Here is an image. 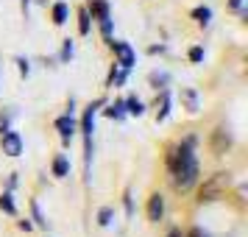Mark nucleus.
I'll return each mask as SVG.
<instances>
[{
  "label": "nucleus",
  "instance_id": "1",
  "mask_svg": "<svg viewBox=\"0 0 248 237\" xmlns=\"http://www.w3.org/2000/svg\"><path fill=\"white\" fill-rule=\"evenodd\" d=\"M173 173V187L181 192L192 190V184L198 181V159H195V137H187L179 145V162L176 168L170 170Z\"/></svg>",
  "mask_w": 248,
  "mask_h": 237
},
{
  "label": "nucleus",
  "instance_id": "2",
  "mask_svg": "<svg viewBox=\"0 0 248 237\" xmlns=\"http://www.w3.org/2000/svg\"><path fill=\"white\" fill-rule=\"evenodd\" d=\"M229 181H232V176L229 173H215L212 179H206L203 181V187H201V198L198 201H215V198H220L223 195V190L229 187Z\"/></svg>",
  "mask_w": 248,
  "mask_h": 237
},
{
  "label": "nucleus",
  "instance_id": "3",
  "mask_svg": "<svg viewBox=\"0 0 248 237\" xmlns=\"http://www.w3.org/2000/svg\"><path fill=\"white\" fill-rule=\"evenodd\" d=\"M0 145H3V154H9V157H20L23 154V140L17 131H3L0 134Z\"/></svg>",
  "mask_w": 248,
  "mask_h": 237
},
{
  "label": "nucleus",
  "instance_id": "4",
  "mask_svg": "<svg viewBox=\"0 0 248 237\" xmlns=\"http://www.w3.org/2000/svg\"><path fill=\"white\" fill-rule=\"evenodd\" d=\"M112 47H114V53H117V64H120V67H123V70L134 67L137 56H134V50H131L128 42H112Z\"/></svg>",
  "mask_w": 248,
  "mask_h": 237
},
{
  "label": "nucleus",
  "instance_id": "5",
  "mask_svg": "<svg viewBox=\"0 0 248 237\" xmlns=\"http://www.w3.org/2000/svg\"><path fill=\"white\" fill-rule=\"evenodd\" d=\"M56 128H59V134H62V142L64 145H70V137L76 134V120H73V114H62L56 120Z\"/></svg>",
  "mask_w": 248,
  "mask_h": 237
},
{
  "label": "nucleus",
  "instance_id": "6",
  "mask_svg": "<svg viewBox=\"0 0 248 237\" xmlns=\"http://www.w3.org/2000/svg\"><path fill=\"white\" fill-rule=\"evenodd\" d=\"M103 106V101H95L87 106V112H84V120H81V131H84V137H92V131H95V112Z\"/></svg>",
  "mask_w": 248,
  "mask_h": 237
},
{
  "label": "nucleus",
  "instance_id": "7",
  "mask_svg": "<svg viewBox=\"0 0 248 237\" xmlns=\"http://www.w3.org/2000/svg\"><path fill=\"white\" fill-rule=\"evenodd\" d=\"M162 215H165V198L156 192V195H151V201H148V221H151V223H159Z\"/></svg>",
  "mask_w": 248,
  "mask_h": 237
},
{
  "label": "nucleus",
  "instance_id": "8",
  "mask_svg": "<svg viewBox=\"0 0 248 237\" xmlns=\"http://www.w3.org/2000/svg\"><path fill=\"white\" fill-rule=\"evenodd\" d=\"M229 148H232V137L226 134L223 128H217V131L212 134V151L217 154V157H223Z\"/></svg>",
  "mask_w": 248,
  "mask_h": 237
},
{
  "label": "nucleus",
  "instance_id": "9",
  "mask_svg": "<svg viewBox=\"0 0 248 237\" xmlns=\"http://www.w3.org/2000/svg\"><path fill=\"white\" fill-rule=\"evenodd\" d=\"M181 101L187 106V112H192V114L201 109V101H198V92L195 90H181Z\"/></svg>",
  "mask_w": 248,
  "mask_h": 237
},
{
  "label": "nucleus",
  "instance_id": "10",
  "mask_svg": "<svg viewBox=\"0 0 248 237\" xmlns=\"http://www.w3.org/2000/svg\"><path fill=\"white\" fill-rule=\"evenodd\" d=\"M156 106H159V109H156V123L168 120V114H170V95H168V92H162V98H159Z\"/></svg>",
  "mask_w": 248,
  "mask_h": 237
},
{
  "label": "nucleus",
  "instance_id": "11",
  "mask_svg": "<svg viewBox=\"0 0 248 237\" xmlns=\"http://www.w3.org/2000/svg\"><path fill=\"white\" fill-rule=\"evenodd\" d=\"M106 117H112V120H123L125 117V101H114L109 109H103Z\"/></svg>",
  "mask_w": 248,
  "mask_h": 237
},
{
  "label": "nucleus",
  "instance_id": "12",
  "mask_svg": "<svg viewBox=\"0 0 248 237\" xmlns=\"http://www.w3.org/2000/svg\"><path fill=\"white\" fill-rule=\"evenodd\" d=\"M125 114H137V117H140V114H145V103L140 101L137 95H131V98L125 101Z\"/></svg>",
  "mask_w": 248,
  "mask_h": 237
},
{
  "label": "nucleus",
  "instance_id": "13",
  "mask_svg": "<svg viewBox=\"0 0 248 237\" xmlns=\"http://www.w3.org/2000/svg\"><path fill=\"white\" fill-rule=\"evenodd\" d=\"M67 173H70L67 157H56V159H53V176H56V179H64Z\"/></svg>",
  "mask_w": 248,
  "mask_h": 237
},
{
  "label": "nucleus",
  "instance_id": "14",
  "mask_svg": "<svg viewBox=\"0 0 248 237\" xmlns=\"http://www.w3.org/2000/svg\"><path fill=\"white\" fill-rule=\"evenodd\" d=\"M125 79H128V70H117V67H112V73H109V87H123L125 84Z\"/></svg>",
  "mask_w": 248,
  "mask_h": 237
},
{
  "label": "nucleus",
  "instance_id": "15",
  "mask_svg": "<svg viewBox=\"0 0 248 237\" xmlns=\"http://www.w3.org/2000/svg\"><path fill=\"white\" fill-rule=\"evenodd\" d=\"M192 20H195L198 25H209L212 23V12H209L206 6H198V9L192 12Z\"/></svg>",
  "mask_w": 248,
  "mask_h": 237
},
{
  "label": "nucleus",
  "instance_id": "16",
  "mask_svg": "<svg viewBox=\"0 0 248 237\" xmlns=\"http://www.w3.org/2000/svg\"><path fill=\"white\" fill-rule=\"evenodd\" d=\"M67 14H70L67 3H56V6H53V23L64 25V23H67Z\"/></svg>",
  "mask_w": 248,
  "mask_h": 237
},
{
  "label": "nucleus",
  "instance_id": "17",
  "mask_svg": "<svg viewBox=\"0 0 248 237\" xmlns=\"http://www.w3.org/2000/svg\"><path fill=\"white\" fill-rule=\"evenodd\" d=\"M90 9H92V14L101 20V17L109 14V3H106V0H90Z\"/></svg>",
  "mask_w": 248,
  "mask_h": 237
},
{
  "label": "nucleus",
  "instance_id": "18",
  "mask_svg": "<svg viewBox=\"0 0 248 237\" xmlns=\"http://www.w3.org/2000/svg\"><path fill=\"white\" fill-rule=\"evenodd\" d=\"M0 209L6 215H17V206H14V201H12V192H3V195H0Z\"/></svg>",
  "mask_w": 248,
  "mask_h": 237
},
{
  "label": "nucleus",
  "instance_id": "19",
  "mask_svg": "<svg viewBox=\"0 0 248 237\" xmlns=\"http://www.w3.org/2000/svg\"><path fill=\"white\" fill-rule=\"evenodd\" d=\"M78 34L81 36L90 34V12H87V9H81L78 12Z\"/></svg>",
  "mask_w": 248,
  "mask_h": 237
},
{
  "label": "nucleus",
  "instance_id": "20",
  "mask_svg": "<svg viewBox=\"0 0 248 237\" xmlns=\"http://www.w3.org/2000/svg\"><path fill=\"white\" fill-rule=\"evenodd\" d=\"M168 73H151V84H154V87H156V90H159V87H162V90H165V87H168Z\"/></svg>",
  "mask_w": 248,
  "mask_h": 237
},
{
  "label": "nucleus",
  "instance_id": "21",
  "mask_svg": "<svg viewBox=\"0 0 248 237\" xmlns=\"http://www.w3.org/2000/svg\"><path fill=\"white\" fill-rule=\"evenodd\" d=\"M31 212H34V221H36V226H47L45 215H42V209H39V201H31Z\"/></svg>",
  "mask_w": 248,
  "mask_h": 237
},
{
  "label": "nucleus",
  "instance_id": "22",
  "mask_svg": "<svg viewBox=\"0 0 248 237\" xmlns=\"http://www.w3.org/2000/svg\"><path fill=\"white\" fill-rule=\"evenodd\" d=\"M112 218H114V212L109 209V206H103L101 212H98V223H101V226H109V223H112Z\"/></svg>",
  "mask_w": 248,
  "mask_h": 237
},
{
  "label": "nucleus",
  "instance_id": "23",
  "mask_svg": "<svg viewBox=\"0 0 248 237\" xmlns=\"http://www.w3.org/2000/svg\"><path fill=\"white\" fill-rule=\"evenodd\" d=\"M62 62H64V64H67L70 59H73V39H64V45H62Z\"/></svg>",
  "mask_w": 248,
  "mask_h": 237
},
{
  "label": "nucleus",
  "instance_id": "24",
  "mask_svg": "<svg viewBox=\"0 0 248 237\" xmlns=\"http://www.w3.org/2000/svg\"><path fill=\"white\" fill-rule=\"evenodd\" d=\"M17 67H20V76H28L31 73V64H28V59L17 56Z\"/></svg>",
  "mask_w": 248,
  "mask_h": 237
},
{
  "label": "nucleus",
  "instance_id": "25",
  "mask_svg": "<svg viewBox=\"0 0 248 237\" xmlns=\"http://www.w3.org/2000/svg\"><path fill=\"white\" fill-rule=\"evenodd\" d=\"M190 62H192V64L203 62V47H192V50H190Z\"/></svg>",
  "mask_w": 248,
  "mask_h": 237
},
{
  "label": "nucleus",
  "instance_id": "26",
  "mask_svg": "<svg viewBox=\"0 0 248 237\" xmlns=\"http://www.w3.org/2000/svg\"><path fill=\"white\" fill-rule=\"evenodd\" d=\"M9 120H12V112L0 114V134H3V131H9Z\"/></svg>",
  "mask_w": 248,
  "mask_h": 237
},
{
  "label": "nucleus",
  "instance_id": "27",
  "mask_svg": "<svg viewBox=\"0 0 248 237\" xmlns=\"http://www.w3.org/2000/svg\"><path fill=\"white\" fill-rule=\"evenodd\" d=\"M229 6H232L234 12H243V0H229Z\"/></svg>",
  "mask_w": 248,
  "mask_h": 237
},
{
  "label": "nucleus",
  "instance_id": "28",
  "mask_svg": "<svg viewBox=\"0 0 248 237\" xmlns=\"http://www.w3.org/2000/svg\"><path fill=\"white\" fill-rule=\"evenodd\" d=\"M187 237H209V235H206L203 229H192V232H190V235H187Z\"/></svg>",
  "mask_w": 248,
  "mask_h": 237
},
{
  "label": "nucleus",
  "instance_id": "29",
  "mask_svg": "<svg viewBox=\"0 0 248 237\" xmlns=\"http://www.w3.org/2000/svg\"><path fill=\"white\" fill-rule=\"evenodd\" d=\"M20 229H23V232H31V229H34V223H31V221H20Z\"/></svg>",
  "mask_w": 248,
  "mask_h": 237
},
{
  "label": "nucleus",
  "instance_id": "30",
  "mask_svg": "<svg viewBox=\"0 0 248 237\" xmlns=\"http://www.w3.org/2000/svg\"><path fill=\"white\" fill-rule=\"evenodd\" d=\"M168 237H184V235H181V229H170Z\"/></svg>",
  "mask_w": 248,
  "mask_h": 237
},
{
  "label": "nucleus",
  "instance_id": "31",
  "mask_svg": "<svg viewBox=\"0 0 248 237\" xmlns=\"http://www.w3.org/2000/svg\"><path fill=\"white\" fill-rule=\"evenodd\" d=\"M36 3H42V6H47V0H36Z\"/></svg>",
  "mask_w": 248,
  "mask_h": 237
}]
</instances>
